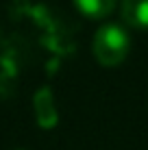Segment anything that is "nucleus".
Returning a JSON list of instances; mask_svg holds the SVG:
<instances>
[{"label": "nucleus", "instance_id": "2", "mask_svg": "<svg viewBox=\"0 0 148 150\" xmlns=\"http://www.w3.org/2000/svg\"><path fill=\"white\" fill-rule=\"evenodd\" d=\"M33 107H35V115H37V124L42 128H55L59 122L57 109H55V100H52V89L50 87H42L37 89V94L33 98Z\"/></svg>", "mask_w": 148, "mask_h": 150}, {"label": "nucleus", "instance_id": "4", "mask_svg": "<svg viewBox=\"0 0 148 150\" xmlns=\"http://www.w3.org/2000/svg\"><path fill=\"white\" fill-rule=\"evenodd\" d=\"M74 7L91 20H103L113 13L115 0H74Z\"/></svg>", "mask_w": 148, "mask_h": 150}, {"label": "nucleus", "instance_id": "1", "mask_svg": "<svg viewBox=\"0 0 148 150\" xmlns=\"http://www.w3.org/2000/svg\"><path fill=\"white\" fill-rule=\"evenodd\" d=\"M131 48V39L118 24H103L94 35V57L105 68H115L126 59Z\"/></svg>", "mask_w": 148, "mask_h": 150}, {"label": "nucleus", "instance_id": "3", "mask_svg": "<svg viewBox=\"0 0 148 150\" xmlns=\"http://www.w3.org/2000/svg\"><path fill=\"white\" fill-rule=\"evenodd\" d=\"M122 18L129 26L148 28V0H122Z\"/></svg>", "mask_w": 148, "mask_h": 150}]
</instances>
